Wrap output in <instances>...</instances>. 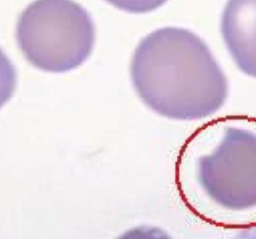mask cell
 I'll return each mask as SVG.
<instances>
[{"label":"cell","mask_w":256,"mask_h":239,"mask_svg":"<svg viewBox=\"0 0 256 239\" xmlns=\"http://www.w3.org/2000/svg\"><path fill=\"white\" fill-rule=\"evenodd\" d=\"M130 74L145 106L170 118L210 116L224 106L228 96L226 76L208 46L182 28H161L142 40Z\"/></svg>","instance_id":"cell-1"},{"label":"cell","mask_w":256,"mask_h":239,"mask_svg":"<svg viewBox=\"0 0 256 239\" xmlns=\"http://www.w3.org/2000/svg\"><path fill=\"white\" fill-rule=\"evenodd\" d=\"M16 39L32 66L48 72L72 70L87 60L94 46V24L72 0H36L20 14Z\"/></svg>","instance_id":"cell-2"},{"label":"cell","mask_w":256,"mask_h":239,"mask_svg":"<svg viewBox=\"0 0 256 239\" xmlns=\"http://www.w3.org/2000/svg\"><path fill=\"white\" fill-rule=\"evenodd\" d=\"M220 32L238 69L256 79V0H228Z\"/></svg>","instance_id":"cell-3"},{"label":"cell","mask_w":256,"mask_h":239,"mask_svg":"<svg viewBox=\"0 0 256 239\" xmlns=\"http://www.w3.org/2000/svg\"><path fill=\"white\" fill-rule=\"evenodd\" d=\"M122 11L132 14L152 12L164 4L168 0H105Z\"/></svg>","instance_id":"cell-4"}]
</instances>
